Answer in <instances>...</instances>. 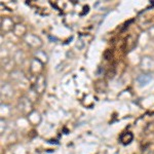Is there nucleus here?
<instances>
[{
  "label": "nucleus",
  "mask_w": 154,
  "mask_h": 154,
  "mask_svg": "<svg viewBox=\"0 0 154 154\" xmlns=\"http://www.w3.org/2000/svg\"><path fill=\"white\" fill-rule=\"evenodd\" d=\"M24 40L30 48L34 49H38L42 46V40L40 39V37L35 35V34L27 33V35L24 37Z\"/></svg>",
  "instance_id": "f03ea898"
},
{
  "label": "nucleus",
  "mask_w": 154,
  "mask_h": 154,
  "mask_svg": "<svg viewBox=\"0 0 154 154\" xmlns=\"http://www.w3.org/2000/svg\"><path fill=\"white\" fill-rule=\"evenodd\" d=\"M14 26H16V25H14L12 19L8 18V17H3V18H1V28L5 32L14 30Z\"/></svg>",
  "instance_id": "39448f33"
},
{
  "label": "nucleus",
  "mask_w": 154,
  "mask_h": 154,
  "mask_svg": "<svg viewBox=\"0 0 154 154\" xmlns=\"http://www.w3.org/2000/svg\"><path fill=\"white\" fill-rule=\"evenodd\" d=\"M35 58H36L37 60H39V61H40L41 63H43V64H45L46 62L48 61V54L44 53V51H36Z\"/></svg>",
  "instance_id": "9b49d317"
},
{
  "label": "nucleus",
  "mask_w": 154,
  "mask_h": 154,
  "mask_svg": "<svg viewBox=\"0 0 154 154\" xmlns=\"http://www.w3.org/2000/svg\"><path fill=\"white\" fill-rule=\"evenodd\" d=\"M28 120H29V122L31 123V125H39V123H40L41 116H40V114L37 112V111H33V112L30 113L28 115Z\"/></svg>",
  "instance_id": "6e6552de"
},
{
  "label": "nucleus",
  "mask_w": 154,
  "mask_h": 154,
  "mask_svg": "<svg viewBox=\"0 0 154 154\" xmlns=\"http://www.w3.org/2000/svg\"><path fill=\"white\" fill-rule=\"evenodd\" d=\"M0 133H1V135L5 131V130H6V128H7V125H6V120L5 119H3V118H1L0 119Z\"/></svg>",
  "instance_id": "f8f14e48"
},
{
  "label": "nucleus",
  "mask_w": 154,
  "mask_h": 154,
  "mask_svg": "<svg viewBox=\"0 0 154 154\" xmlns=\"http://www.w3.org/2000/svg\"><path fill=\"white\" fill-rule=\"evenodd\" d=\"M152 79V77L150 76V74H143V75H140L138 77V82L140 83V85L141 86H143V85H146L147 83L150 82V80Z\"/></svg>",
  "instance_id": "9d476101"
},
{
  "label": "nucleus",
  "mask_w": 154,
  "mask_h": 154,
  "mask_svg": "<svg viewBox=\"0 0 154 154\" xmlns=\"http://www.w3.org/2000/svg\"><path fill=\"white\" fill-rule=\"evenodd\" d=\"M43 66L44 64L41 63L39 60H37L36 58H34L31 61V65H30V71L32 72V74H34L35 76H38L42 74L41 72L43 70Z\"/></svg>",
  "instance_id": "20e7f679"
},
{
  "label": "nucleus",
  "mask_w": 154,
  "mask_h": 154,
  "mask_svg": "<svg viewBox=\"0 0 154 154\" xmlns=\"http://www.w3.org/2000/svg\"><path fill=\"white\" fill-rule=\"evenodd\" d=\"M149 34H150L151 37H154V27H152V28L149 30Z\"/></svg>",
  "instance_id": "ddd939ff"
},
{
  "label": "nucleus",
  "mask_w": 154,
  "mask_h": 154,
  "mask_svg": "<svg viewBox=\"0 0 154 154\" xmlns=\"http://www.w3.org/2000/svg\"><path fill=\"white\" fill-rule=\"evenodd\" d=\"M32 88H34V91H36L38 95L43 93L46 88V78L44 77L43 74H40V75L36 76L35 82L33 83Z\"/></svg>",
  "instance_id": "7ed1b4c3"
},
{
  "label": "nucleus",
  "mask_w": 154,
  "mask_h": 154,
  "mask_svg": "<svg viewBox=\"0 0 154 154\" xmlns=\"http://www.w3.org/2000/svg\"><path fill=\"white\" fill-rule=\"evenodd\" d=\"M133 140H134V135L131 133V131L123 133L120 137V142L122 143L123 145H128L130 143H131Z\"/></svg>",
  "instance_id": "1a4fd4ad"
},
{
  "label": "nucleus",
  "mask_w": 154,
  "mask_h": 154,
  "mask_svg": "<svg viewBox=\"0 0 154 154\" xmlns=\"http://www.w3.org/2000/svg\"><path fill=\"white\" fill-rule=\"evenodd\" d=\"M152 65H153V61L150 57L146 56V57H143L142 60L140 62V66H141V69L144 70V72H149L152 68Z\"/></svg>",
  "instance_id": "423d86ee"
},
{
  "label": "nucleus",
  "mask_w": 154,
  "mask_h": 154,
  "mask_svg": "<svg viewBox=\"0 0 154 154\" xmlns=\"http://www.w3.org/2000/svg\"><path fill=\"white\" fill-rule=\"evenodd\" d=\"M18 107H19V110L27 116L34 111L33 103H32V101L29 100L27 97H23V98L20 99L19 103H18Z\"/></svg>",
  "instance_id": "f257e3e1"
},
{
  "label": "nucleus",
  "mask_w": 154,
  "mask_h": 154,
  "mask_svg": "<svg viewBox=\"0 0 154 154\" xmlns=\"http://www.w3.org/2000/svg\"><path fill=\"white\" fill-rule=\"evenodd\" d=\"M14 33L16 34L17 36H20V37H24L27 35V28L26 26H24L23 24L19 23V24H16V26H14Z\"/></svg>",
  "instance_id": "0eeeda50"
}]
</instances>
